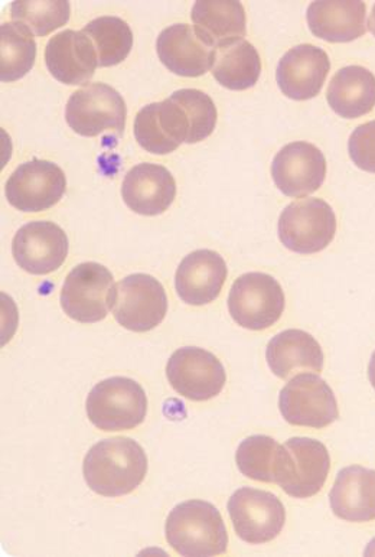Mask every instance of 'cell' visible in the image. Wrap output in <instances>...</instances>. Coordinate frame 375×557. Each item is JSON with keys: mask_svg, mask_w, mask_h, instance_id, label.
I'll return each instance as SVG.
<instances>
[{"mask_svg": "<svg viewBox=\"0 0 375 557\" xmlns=\"http://www.w3.org/2000/svg\"><path fill=\"white\" fill-rule=\"evenodd\" d=\"M165 534L172 549L180 556H218L228 547L222 512L214 504L202 499L176 506L167 516Z\"/></svg>", "mask_w": 375, "mask_h": 557, "instance_id": "2", "label": "cell"}, {"mask_svg": "<svg viewBox=\"0 0 375 557\" xmlns=\"http://www.w3.org/2000/svg\"><path fill=\"white\" fill-rule=\"evenodd\" d=\"M329 70V57L322 48L302 44L286 52L279 61L276 79L289 99L311 100L320 95Z\"/></svg>", "mask_w": 375, "mask_h": 557, "instance_id": "17", "label": "cell"}, {"mask_svg": "<svg viewBox=\"0 0 375 557\" xmlns=\"http://www.w3.org/2000/svg\"><path fill=\"white\" fill-rule=\"evenodd\" d=\"M368 29L375 37V4L373 7L372 15H370Z\"/></svg>", "mask_w": 375, "mask_h": 557, "instance_id": "35", "label": "cell"}, {"mask_svg": "<svg viewBox=\"0 0 375 557\" xmlns=\"http://www.w3.org/2000/svg\"><path fill=\"white\" fill-rule=\"evenodd\" d=\"M326 100L338 116H365L375 108V75L360 65L339 70L330 79Z\"/></svg>", "mask_w": 375, "mask_h": 557, "instance_id": "26", "label": "cell"}, {"mask_svg": "<svg viewBox=\"0 0 375 557\" xmlns=\"http://www.w3.org/2000/svg\"><path fill=\"white\" fill-rule=\"evenodd\" d=\"M193 29L214 50L246 37V11L240 2L200 0L192 7Z\"/></svg>", "mask_w": 375, "mask_h": 557, "instance_id": "25", "label": "cell"}, {"mask_svg": "<svg viewBox=\"0 0 375 557\" xmlns=\"http://www.w3.org/2000/svg\"><path fill=\"white\" fill-rule=\"evenodd\" d=\"M167 298L162 283L145 273H135L116 285L113 315L123 329L148 333L165 320Z\"/></svg>", "mask_w": 375, "mask_h": 557, "instance_id": "10", "label": "cell"}, {"mask_svg": "<svg viewBox=\"0 0 375 557\" xmlns=\"http://www.w3.org/2000/svg\"><path fill=\"white\" fill-rule=\"evenodd\" d=\"M329 503L338 519L351 523L375 520V471L360 466L343 468L330 490Z\"/></svg>", "mask_w": 375, "mask_h": 557, "instance_id": "22", "label": "cell"}, {"mask_svg": "<svg viewBox=\"0 0 375 557\" xmlns=\"http://www.w3.org/2000/svg\"><path fill=\"white\" fill-rule=\"evenodd\" d=\"M191 126L184 109L172 97L145 106L135 119V138L147 152L167 154L188 144Z\"/></svg>", "mask_w": 375, "mask_h": 557, "instance_id": "16", "label": "cell"}, {"mask_svg": "<svg viewBox=\"0 0 375 557\" xmlns=\"http://www.w3.org/2000/svg\"><path fill=\"white\" fill-rule=\"evenodd\" d=\"M96 48L99 67L123 63L134 48V33L122 17L101 16L83 28Z\"/></svg>", "mask_w": 375, "mask_h": 557, "instance_id": "30", "label": "cell"}, {"mask_svg": "<svg viewBox=\"0 0 375 557\" xmlns=\"http://www.w3.org/2000/svg\"><path fill=\"white\" fill-rule=\"evenodd\" d=\"M266 360L272 373L279 379H289L299 371L324 369V351L311 334L302 330H286L271 339Z\"/></svg>", "mask_w": 375, "mask_h": 557, "instance_id": "24", "label": "cell"}, {"mask_svg": "<svg viewBox=\"0 0 375 557\" xmlns=\"http://www.w3.org/2000/svg\"><path fill=\"white\" fill-rule=\"evenodd\" d=\"M227 508L237 536L249 545L275 541L285 528L284 504L267 491L250 487L237 490L229 498Z\"/></svg>", "mask_w": 375, "mask_h": 557, "instance_id": "8", "label": "cell"}, {"mask_svg": "<svg viewBox=\"0 0 375 557\" xmlns=\"http://www.w3.org/2000/svg\"><path fill=\"white\" fill-rule=\"evenodd\" d=\"M330 457L322 442L292 437L285 444L284 463L277 485L293 498H311L328 480Z\"/></svg>", "mask_w": 375, "mask_h": 557, "instance_id": "13", "label": "cell"}, {"mask_svg": "<svg viewBox=\"0 0 375 557\" xmlns=\"http://www.w3.org/2000/svg\"><path fill=\"white\" fill-rule=\"evenodd\" d=\"M364 2H313L307 20L315 37L328 42H351L367 33Z\"/></svg>", "mask_w": 375, "mask_h": 557, "instance_id": "23", "label": "cell"}, {"mask_svg": "<svg viewBox=\"0 0 375 557\" xmlns=\"http://www.w3.org/2000/svg\"><path fill=\"white\" fill-rule=\"evenodd\" d=\"M46 64L52 77L67 86L90 82L99 67L91 39L83 30L73 29L63 30L48 41Z\"/></svg>", "mask_w": 375, "mask_h": 557, "instance_id": "19", "label": "cell"}, {"mask_svg": "<svg viewBox=\"0 0 375 557\" xmlns=\"http://www.w3.org/2000/svg\"><path fill=\"white\" fill-rule=\"evenodd\" d=\"M284 457V445L277 444L271 436L254 435L238 445L236 462L247 479L277 484Z\"/></svg>", "mask_w": 375, "mask_h": 557, "instance_id": "29", "label": "cell"}, {"mask_svg": "<svg viewBox=\"0 0 375 557\" xmlns=\"http://www.w3.org/2000/svg\"><path fill=\"white\" fill-rule=\"evenodd\" d=\"M348 152L360 170L375 174V121L364 123L352 132Z\"/></svg>", "mask_w": 375, "mask_h": 557, "instance_id": "33", "label": "cell"}, {"mask_svg": "<svg viewBox=\"0 0 375 557\" xmlns=\"http://www.w3.org/2000/svg\"><path fill=\"white\" fill-rule=\"evenodd\" d=\"M17 267L35 276L50 275L68 256V237L52 221H33L17 230L12 242Z\"/></svg>", "mask_w": 375, "mask_h": 557, "instance_id": "14", "label": "cell"}, {"mask_svg": "<svg viewBox=\"0 0 375 557\" xmlns=\"http://www.w3.org/2000/svg\"><path fill=\"white\" fill-rule=\"evenodd\" d=\"M67 189V178L57 163L33 161L22 163L9 176L4 185V196L9 205L22 212L50 210L59 205Z\"/></svg>", "mask_w": 375, "mask_h": 557, "instance_id": "9", "label": "cell"}, {"mask_svg": "<svg viewBox=\"0 0 375 557\" xmlns=\"http://www.w3.org/2000/svg\"><path fill=\"white\" fill-rule=\"evenodd\" d=\"M227 275V264L222 256L207 249L192 251L176 271V294L192 307L209 305L222 294Z\"/></svg>", "mask_w": 375, "mask_h": 557, "instance_id": "20", "label": "cell"}, {"mask_svg": "<svg viewBox=\"0 0 375 557\" xmlns=\"http://www.w3.org/2000/svg\"><path fill=\"white\" fill-rule=\"evenodd\" d=\"M368 379L372 386L375 388V351L373 352L372 360L368 364Z\"/></svg>", "mask_w": 375, "mask_h": 557, "instance_id": "34", "label": "cell"}, {"mask_svg": "<svg viewBox=\"0 0 375 557\" xmlns=\"http://www.w3.org/2000/svg\"><path fill=\"white\" fill-rule=\"evenodd\" d=\"M228 311L242 329L263 331L275 325L285 311V294L280 283L266 273H246L233 283Z\"/></svg>", "mask_w": 375, "mask_h": 557, "instance_id": "5", "label": "cell"}, {"mask_svg": "<svg viewBox=\"0 0 375 557\" xmlns=\"http://www.w3.org/2000/svg\"><path fill=\"white\" fill-rule=\"evenodd\" d=\"M364 555L365 556H372V555H375V539L372 543H370L367 549H365L364 552Z\"/></svg>", "mask_w": 375, "mask_h": 557, "instance_id": "36", "label": "cell"}, {"mask_svg": "<svg viewBox=\"0 0 375 557\" xmlns=\"http://www.w3.org/2000/svg\"><path fill=\"white\" fill-rule=\"evenodd\" d=\"M84 480L103 497L134 493L148 474V457L142 446L130 437L100 441L88 450L83 463Z\"/></svg>", "mask_w": 375, "mask_h": 557, "instance_id": "1", "label": "cell"}, {"mask_svg": "<svg viewBox=\"0 0 375 557\" xmlns=\"http://www.w3.org/2000/svg\"><path fill=\"white\" fill-rule=\"evenodd\" d=\"M337 216L333 207L320 198L290 202L279 219V238L286 249L299 255H315L333 243Z\"/></svg>", "mask_w": 375, "mask_h": 557, "instance_id": "7", "label": "cell"}, {"mask_svg": "<svg viewBox=\"0 0 375 557\" xmlns=\"http://www.w3.org/2000/svg\"><path fill=\"white\" fill-rule=\"evenodd\" d=\"M276 187L290 198H303L317 191L326 178V159L321 149L308 141H292L277 152L272 163Z\"/></svg>", "mask_w": 375, "mask_h": 557, "instance_id": "15", "label": "cell"}, {"mask_svg": "<svg viewBox=\"0 0 375 557\" xmlns=\"http://www.w3.org/2000/svg\"><path fill=\"white\" fill-rule=\"evenodd\" d=\"M72 15V7L64 0L59 2H13L11 4V16L13 22H20L35 35V37H47L52 30L67 24Z\"/></svg>", "mask_w": 375, "mask_h": 557, "instance_id": "31", "label": "cell"}, {"mask_svg": "<svg viewBox=\"0 0 375 557\" xmlns=\"http://www.w3.org/2000/svg\"><path fill=\"white\" fill-rule=\"evenodd\" d=\"M116 299L113 273L103 264H78L65 278L61 290V307L72 320L96 324L109 315Z\"/></svg>", "mask_w": 375, "mask_h": 557, "instance_id": "4", "label": "cell"}, {"mask_svg": "<svg viewBox=\"0 0 375 557\" xmlns=\"http://www.w3.org/2000/svg\"><path fill=\"white\" fill-rule=\"evenodd\" d=\"M37 60L34 34L20 22L0 26V79L12 83L25 77Z\"/></svg>", "mask_w": 375, "mask_h": 557, "instance_id": "28", "label": "cell"}, {"mask_svg": "<svg viewBox=\"0 0 375 557\" xmlns=\"http://www.w3.org/2000/svg\"><path fill=\"white\" fill-rule=\"evenodd\" d=\"M86 410L90 422L100 431H130L147 418L148 397L135 380L110 377L92 387Z\"/></svg>", "mask_w": 375, "mask_h": 557, "instance_id": "3", "label": "cell"}, {"mask_svg": "<svg viewBox=\"0 0 375 557\" xmlns=\"http://www.w3.org/2000/svg\"><path fill=\"white\" fill-rule=\"evenodd\" d=\"M282 417L293 426L322 429L337 422L338 401L317 374H299L280 392Z\"/></svg>", "mask_w": 375, "mask_h": 557, "instance_id": "11", "label": "cell"}, {"mask_svg": "<svg viewBox=\"0 0 375 557\" xmlns=\"http://www.w3.org/2000/svg\"><path fill=\"white\" fill-rule=\"evenodd\" d=\"M166 375L172 388L192 401L214 399L227 382L222 361L198 347L176 349L167 361Z\"/></svg>", "mask_w": 375, "mask_h": 557, "instance_id": "12", "label": "cell"}, {"mask_svg": "<svg viewBox=\"0 0 375 557\" xmlns=\"http://www.w3.org/2000/svg\"><path fill=\"white\" fill-rule=\"evenodd\" d=\"M122 197L136 214L161 215L176 197L174 175L157 163H139L123 180Z\"/></svg>", "mask_w": 375, "mask_h": 557, "instance_id": "21", "label": "cell"}, {"mask_svg": "<svg viewBox=\"0 0 375 557\" xmlns=\"http://www.w3.org/2000/svg\"><path fill=\"white\" fill-rule=\"evenodd\" d=\"M211 73L228 90H249L259 82L262 61L253 44L242 39V41L217 48Z\"/></svg>", "mask_w": 375, "mask_h": 557, "instance_id": "27", "label": "cell"}, {"mask_svg": "<svg viewBox=\"0 0 375 557\" xmlns=\"http://www.w3.org/2000/svg\"><path fill=\"white\" fill-rule=\"evenodd\" d=\"M159 60L180 77H201L213 70L215 51L197 34L191 25L175 24L159 34Z\"/></svg>", "mask_w": 375, "mask_h": 557, "instance_id": "18", "label": "cell"}, {"mask_svg": "<svg viewBox=\"0 0 375 557\" xmlns=\"http://www.w3.org/2000/svg\"><path fill=\"white\" fill-rule=\"evenodd\" d=\"M184 109L187 114L191 134H189L188 145L198 144L205 140L213 134L217 126V108L213 99L204 91L196 88H183L171 96Z\"/></svg>", "mask_w": 375, "mask_h": 557, "instance_id": "32", "label": "cell"}, {"mask_svg": "<svg viewBox=\"0 0 375 557\" xmlns=\"http://www.w3.org/2000/svg\"><path fill=\"white\" fill-rule=\"evenodd\" d=\"M125 99L104 83H91L73 92L65 108V121L75 134L95 138L104 132L122 136L126 127Z\"/></svg>", "mask_w": 375, "mask_h": 557, "instance_id": "6", "label": "cell"}]
</instances>
